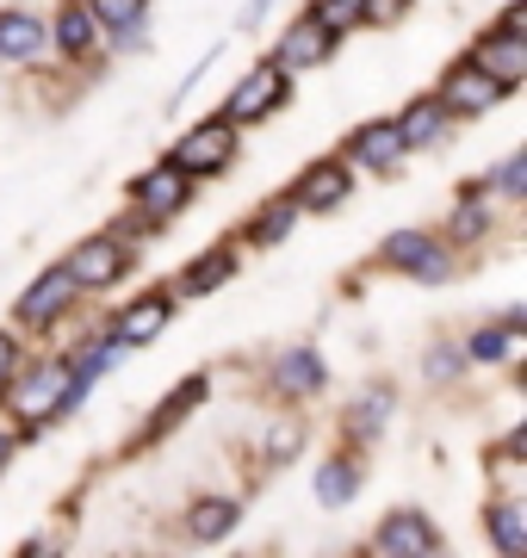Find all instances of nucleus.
<instances>
[{"label": "nucleus", "instance_id": "f257e3e1", "mask_svg": "<svg viewBox=\"0 0 527 558\" xmlns=\"http://www.w3.org/2000/svg\"><path fill=\"white\" fill-rule=\"evenodd\" d=\"M230 143H236V131H230V119H211V124H193L181 143H174V161L168 168H181L186 180L199 174H218L223 161H230Z\"/></svg>", "mask_w": 527, "mask_h": 558}, {"label": "nucleus", "instance_id": "f03ea898", "mask_svg": "<svg viewBox=\"0 0 527 558\" xmlns=\"http://www.w3.org/2000/svg\"><path fill=\"white\" fill-rule=\"evenodd\" d=\"M280 100H285V69H280V62H261V69H248V75L230 87L223 119H230V124H255V119H267Z\"/></svg>", "mask_w": 527, "mask_h": 558}, {"label": "nucleus", "instance_id": "7ed1b4c3", "mask_svg": "<svg viewBox=\"0 0 527 558\" xmlns=\"http://www.w3.org/2000/svg\"><path fill=\"white\" fill-rule=\"evenodd\" d=\"M13 403H20L25 422H50L57 410L75 403V373H69V366H44V373H32V385H20Z\"/></svg>", "mask_w": 527, "mask_h": 558}, {"label": "nucleus", "instance_id": "20e7f679", "mask_svg": "<svg viewBox=\"0 0 527 558\" xmlns=\"http://www.w3.org/2000/svg\"><path fill=\"white\" fill-rule=\"evenodd\" d=\"M379 260H385V267H404V274H416V279H446V248L428 242L422 230H397V236L379 248Z\"/></svg>", "mask_w": 527, "mask_h": 558}, {"label": "nucleus", "instance_id": "39448f33", "mask_svg": "<svg viewBox=\"0 0 527 558\" xmlns=\"http://www.w3.org/2000/svg\"><path fill=\"white\" fill-rule=\"evenodd\" d=\"M75 274L69 267H57V274H44V279H32V292L20 299V323H32V329H44V323H57L69 304H75Z\"/></svg>", "mask_w": 527, "mask_h": 558}, {"label": "nucleus", "instance_id": "423d86ee", "mask_svg": "<svg viewBox=\"0 0 527 558\" xmlns=\"http://www.w3.org/2000/svg\"><path fill=\"white\" fill-rule=\"evenodd\" d=\"M508 94V81H497V75H485L478 62L471 69H453L446 75V87H441V106L446 112H490V106Z\"/></svg>", "mask_w": 527, "mask_h": 558}, {"label": "nucleus", "instance_id": "0eeeda50", "mask_svg": "<svg viewBox=\"0 0 527 558\" xmlns=\"http://www.w3.org/2000/svg\"><path fill=\"white\" fill-rule=\"evenodd\" d=\"M69 274L75 286H112L124 274V242L119 236H87L75 255H69Z\"/></svg>", "mask_w": 527, "mask_h": 558}, {"label": "nucleus", "instance_id": "6e6552de", "mask_svg": "<svg viewBox=\"0 0 527 558\" xmlns=\"http://www.w3.org/2000/svg\"><path fill=\"white\" fill-rule=\"evenodd\" d=\"M471 62H478L485 75H497V81L515 87V81L527 75V38H522V32H490V38H478Z\"/></svg>", "mask_w": 527, "mask_h": 558}, {"label": "nucleus", "instance_id": "1a4fd4ad", "mask_svg": "<svg viewBox=\"0 0 527 558\" xmlns=\"http://www.w3.org/2000/svg\"><path fill=\"white\" fill-rule=\"evenodd\" d=\"M329 44H335V32H329L317 13H305V20L280 38V69H317V62L329 57Z\"/></svg>", "mask_w": 527, "mask_h": 558}, {"label": "nucleus", "instance_id": "9d476101", "mask_svg": "<svg viewBox=\"0 0 527 558\" xmlns=\"http://www.w3.org/2000/svg\"><path fill=\"white\" fill-rule=\"evenodd\" d=\"M434 546H441V534L422 515H391L379 527V553H391V558H428Z\"/></svg>", "mask_w": 527, "mask_h": 558}, {"label": "nucleus", "instance_id": "9b49d317", "mask_svg": "<svg viewBox=\"0 0 527 558\" xmlns=\"http://www.w3.org/2000/svg\"><path fill=\"white\" fill-rule=\"evenodd\" d=\"M137 205L149 211V218H174L186 205V174L181 168H156V174L137 180Z\"/></svg>", "mask_w": 527, "mask_h": 558}, {"label": "nucleus", "instance_id": "f8f14e48", "mask_svg": "<svg viewBox=\"0 0 527 558\" xmlns=\"http://www.w3.org/2000/svg\"><path fill=\"white\" fill-rule=\"evenodd\" d=\"M236 521H243V509H236L230 497H199L193 509H186V534L211 546V539H223L230 527H236Z\"/></svg>", "mask_w": 527, "mask_h": 558}, {"label": "nucleus", "instance_id": "ddd939ff", "mask_svg": "<svg viewBox=\"0 0 527 558\" xmlns=\"http://www.w3.org/2000/svg\"><path fill=\"white\" fill-rule=\"evenodd\" d=\"M347 199V168L342 161H323V168H310L305 186H298V199L292 205H305V211H329V205H342Z\"/></svg>", "mask_w": 527, "mask_h": 558}, {"label": "nucleus", "instance_id": "4468645a", "mask_svg": "<svg viewBox=\"0 0 527 558\" xmlns=\"http://www.w3.org/2000/svg\"><path fill=\"white\" fill-rule=\"evenodd\" d=\"M354 156H360L366 168H397L409 149H404V137H397V124H366L360 137H354Z\"/></svg>", "mask_w": 527, "mask_h": 558}, {"label": "nucleus", "instance_id": "2eb2a0df", "mask_svg": "<svg viewBox=\"0 0 527 558\" xmlns=\"http://www.w3.org/2000/svg\"><path fill=\"white\" fill-rule=\"evenodd\" d=\"M38 50H44V25L32 13H0V57L32 62Z\"/></svg>", "mask_w": 527, "mask_h": 558}, {"label": "nucleus", "instance_id": "dca6fc26", "mask_svg": "<svg viewBox=\"0 0 527 558\" xmlns=\"http://www.w3.org/2000/svg\"><path fill=\"white\" fill-rule=\"evenodd\" d=\"M441 124H446V106L441 100H416L404 119H397V137H404V149H422V143L441 137Z\"/></svg>", "mask_w": 527, "mask_h": 558}, {"label": "nucleus", "instance_id": "f3484780", "mask_svg": "<svg viewBox=\"0 0 527 558\" xmlns=\"http://www.w3.org/2000/svg\"><path fill=\"white\" fill-rule=\"evenodd\" d=\"M162 323H168V299H162V292H156V299H137V304L119 317V348H131V341H149Z\"/></svg>", "mask_w": 527, "mask_h": 558}, {"label": "nucleus", "instance_id": "a211bd4d", "mask_svg": "<svg viewBox=\"0 0 527 558\" xmlns=\"http://www.w3.org/2000/svg\"><path fill=\"white\" fill-rule=\"evenodd\" d=\"M230 274H236V255H230V248H211L205 260H193V267L181 274V292H186V299H205V292L223 286Z\"/></svg>", "mask_w": 527, "mask_h": 558}, {"label": "nucleus", "instance_id": "6ab92c4d", "mask_svg": "<svg viewBox=\"0 0 527 558\" xmlns=\"http://www.w3.org/2000/svg\"><path fill=\"white\" fill-rule=\"evenodd\" d=\"M280 379H285V391L310 398V391L323 385V360L310 354V348H292V354H280Z\"/></svg>", "mask_w": 527, "mask_h": 558}, {"label": "nucleus", "instance_id": "aec40b11", "mask_svg": "<svg viewBox=\"0 0 527 558\" xmlns=\"http://www.w3.org/2000/svg\"><path fill=\"white\" fill-rule=\"evenodd\" d=\"M354 490H360V472H354L347 459H329L323 472H317V502H329V509H342Z\"/></svg>", "mask_w": 527, "mask_h": 558}, {"label": "nucleus", "instance_id": "412c9836", "mask_svg": "<svg viewBox=\"0 0 527 558\" xmlns=\"http://www.w3.org/2000/svg\"><path fill=\"white\" fill-rule=\"evenodd\" d=\"M490 539H497L503 553H527V509H522V502L490 509Z\"/></svg>", "mask_w": 527, "mask_h": 558}, {"label": "nucleus", "instance_id": "4be33fe9", "mask_svg": "<svg viewBox=\"0 0 527 558\" xmlns=\"http://www.w3.org/2000/svg\"><path fill=\"white\" fill-rule=\"evenodd\" d=\"M87 13H94V25H112V32H137L143 20V0H87Z\"/></svg>", "mask_w": 527, "mask_h": 558}, {"label": "nucleus", "instance_id": "5701e85b", "mask_svg": "<svg viewBox=\"0 0 527 558\" xmlns=\"http://www.w3.org/2000/svg\"><path fill=\"white\" fill-rule=\"evenodd\" d=\"M57 44L69 50V57H82V50H94V13L87 7H69L57 25Z\"/></svg>", "mask_w": 527, "mask_h": 558}, {"label": "nucleus", "instance_id": "b1692460", "mask_svg": "<svg viewBox=\"0 0 527 558\" xmlns=\"http://www.w3.org/2000/svg\"><path fill=\"white\" fill-rule=\"evenodd\" d=\"M385 416H391V391H366V398L354 403L347 428H354V435H379V428H385Z\"/></svg>", "mask_w": 527, "mask_h": 558}, {"label": "nucleus", "instance_id": "393cba45", "mask_svg": "<svg viewBox=\"0 0 527 558\" xmlns=\"http://www.w3.org/2000/svg\"><path fill=\"white\" fill-rule=\"evenodd\" d=\"M317 20H323L329 32H347V25H360V0H323Z\"/></svg>", "mask_w": 527, "mask_h": 558}, {"label": "nucleus", "instance_id": "a878e982", "mask_svg": "<svg viewBox=\"0 0 527 558\" xmlns=\"http://www.w3.org/2000/svg\"><path fill=\"white\" fill-rule=\"evenodd\" d=\"M508 354V329H485V336H471V360H503Z\"/></svg>", "mask_w": 527, "mask_h": 558}, {"label": "nucleus", "instance_id": "bb28decb", "mask_svg": "<svg viewBox=\"0 0 527 558\" xmlns=\"http://www.w3.org/2000/svg\"><path fill=\"white\" fill-rule=\"evenodd\" d=\"M404 7H409V0H360V20L391 25V20H404Z\"/></svg>", "mask_w": 527, "mask_h": 558}, {"label": "nucleus", "instance_id": "cd10ccee", "mask_svg": "<svg viewBox=\"0 0 527 558\" xmlns=\"http://www.w3.org/2000/svg\"><path fill=\"white\" fill-rule=\"evenodd\" d=\"M497 186H503V193H522L527 186V156H508L503 174H497Z\"/></svg>", "mask_w": 527, "mask_h": 558}, {"label": "nucleus", "instance_id": "c85d7f7f", "mask_svg": "<svg viewBox=\"0 0 527 558\" xmlns=\"http://www.w3.org/2000/svg\"><path fill=\"white\" fill-rule=\"evenodd\" d=\"M485 230V205H459V218H453V236H478Z\"/></svg>", "mask_w": 527, "mask_h": 558}, {"label": "nucleus", "instance_id": "c756f323", "mask_svg": "<svg viewBox=\"0 0 527 558\" xmlns=\"http://www.w3.org/2000/svg\"><path fill=\"white\" fill-rule=\"evenodd\" d=\"M292 211H298V205H280V211H267V218H261V242L285 236V223H292Z\"/></svg>", "mask_w": 527, "mask_h": 558}, {"label": "nucleus", "instance_id": "7c9ffc66", "mask_svg": "<svg viewBox=\"0 0 527 558\" xmlns=\"http://www.w3.org/2000/svg\"><path fill=\"white\" fill-rule=\"evenodd\" d=\"M13 360H20V348H13V341L0 336V379H7V373H13Z\"/></svg>", "mask_w": 527, "mask_h": 558}, {"label": "nucleus", "instance_id": "2f4dec72", "mask_svg": "<svg viewBox=\"0 0 527 558\" xmlns=\"http://www.w3.org/2000/svg\"><path fill=\"white\" fill-rule=\"evenodd\" d=\"M7 453H13V440H7V435H0V465H7Z\"/></svg>", "mask_w": 527, "mask_h": 558}]
</instances>
